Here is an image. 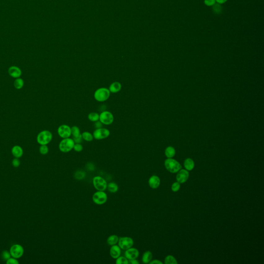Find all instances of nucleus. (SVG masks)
<instances>
[{"instance_id": "nucleus-38", "label": "nucleus", "mask_w": 264, "mask_h": 264, "mask_svg": "<svg viewBox=\"0 0 264 264\" xmlns=\"http://www.w3.org/2000/svg\"><path fill=\"white\" fill-rule=\"evenodd\" d=\"M180 185L178 182H176V183H174L172 184V190L173 191H174V192L178 191L180 189Z\"/></svg>"}, {"instance_id": "nucleus-16", "label": "nucleus", "mask_w": 264, "mask_h": 264, "mask_svg": "<svg viewBox=\"0 0 264 264\" xmlns=\"http://www.w3.org/2000/svg\"><path fill=\"white\" fill-rule=\"evenodd\" d=\"M161 181L159 178L156 175H153L151 177L149 180V186L153 189H156L160 186Z\"/></svg>"}, {"instance_id": "nucleus-26", "label": "nucleus", "mask_w": 264, "mask_h": 264, "mask_svg": "<svg viewBox=\"0 0 264 264\" xmlns=\"http://www.w3.org/2000/svg\"><path fill=\"white\" fill-rule=\"evenodd\" d=\"M116 264H129V261L128 258L125 256H121L118 257L116 259Z\"/></svg>"}, {"instance_id": "nucleus-9", "label": "nucleus", "mask_w": 264, "mask_h": 264, "mask_svg": "<svg viewBox=\"0 0 264 264\" xmlns=\"http://www.w3.org/2000/svg\"><path fill=\"white\" fill-rule=\"evenodd\" d=\"M114 117L109 111H104L99 115V121L103 125H110L114 122Z\"/></svg>"}, {"instance_id": "nucleus-36", "label": "nucleus", "mask_w": 264, "mask_h": 264, "mask_svg": "<svg viewBox=\"0 0 264 264\" xmlns=\"http://www.w3.org/2000/svg\"><path fill=\"white\" fill-rule=\"evenodd\" d=\"M20 164H21V161L19 160V158L15 157V158L12 160V165L14 166V167H19L20 166Z\"/></svg>"}, {"instance_id": "nucleus-24", "label": "nucleus", "mask_w": 264, "mask_h": 264, "mask_svg": "<svg viewBox=\"0 0 264 264\" xmlns=\"http://www.w3.org/2000/svg\"><path fill=\"white\" fill-rule=\"evenodd\" d=\"M81 137L83 139L88 142L92 141L94 139L93 135L89 132H83V133L81 134Z\"/></svg>"}, {"instance_id": "nucleus-42", "label": "nucleus", "mask_w": 264, "mask_h": 264, "mask_svg": "<svg viewBox=\"0 0 264 264\" xmlns=\"http://www.w3.org/2000/svg\"><path fill=\"white\" fill-rule=\"evenodd\" d=\"M149 263L150 264H163L162 262L157 260H153L152 261H151Z\"/></svg>"}, {"instance_id": "nucleus-28", "label": "nucleus", "mask_w": 264, "mask_h": 264, "mask_svg": "<svg viewBox=\"0 0 264 264\" xmlns=\"http://www.w3.org/2000/svg\"><path fill=\"white\" fill-rule=\"evenodd\" d=\"M88 118L90 121L95 122L99 120V115L97 112H91L88 116Z\"/></svg>"}, {"instance_id": "nucleus-34", "label": "nucleus", "mask_w": 264, "mask_h": 264, "mask_svg": "<svg viewBox=\"0 0 264 264\" xmlns=\"http://www.w3.org/2000/svg\"><path fill=\"white\" fill-rule=\"evenodd\" d=\"M6 263L7 264H19V262L17 258L11 257L8 260L6 261Z\"/></svg>"}, {"instance_id": "nucleus-21", "label": "nucleus", "mask_w": 264, "mask_h": 264, "mask_svg": "<svg viewBox=\"0 0 264 264\" xmlns=\"http://www.w3.org/2000/svg\"><path fill=\"white\" fill-rule=\"evenodd\" d=\"M107 189L111 193H116L118 191V185L115 182H111L108 184Z\"/></svg>"}, {"instance_id": "nucleus-1", "label": "nucleus", "mask_w": 264, "mask_h": 264, "mask_svg": "<svg viewBox=\"0 0 264 264\" xmlns=\"http://www.w3.org/2000/svg\"><path fill=\"white\" fill-rule=\"evenodd\" d=\"M111 92L106 88L102 87L95 90L94 93V98L97 101L100 102L106 101L109 99Z\"/></svg>"}, {"instance_id": "nucleus-14", "label": "nucleus", "mask_w": 264, "mask_h": 264, "mask_svg": "<svg viewBox=\"0 0 264 264\" xmlns=\"http://www.w3.org/2000/svg\"><path fill=\"white\" fill-rule=\"evenodd\" d=\"M8 72L9 75L13 78H19L22 74L21 69L17 66H11L9 68Z\"/></svg>"}, {"instance_id": "nucleus-3", "label": "nucleus", "mask_w": 264, "mask_h": 264, "mask_svg": "<svg viewBox=\"0 0 264 264\" xmlns=\"http://www.w3.org/2000/svg\"><path fill=\"white\" fill-rule=\"evenodd\" d=\"M75 143L72 138H64L59 144V149L63 153H68L73 149Z\"/></svg>"}, {"instance_id": "nucleus-23", "label": "nucleus", "mask_w": 264, "mask_h": 264, "mask_svg": "<svg viewBox=\"0 0 264 264\" xmlns=\"http://www.w3.org/2000/svg\"><path fill=\"white\" fill-rule=\"evenodd\" d=\"M14 87H15V89H21L23 88L24 86V81L23 79L19 77L15 79V81H14Z\"/></svg>"}, {"instance_id": "nucleus-7", "label": "nucleus", "mask_w": 264, "mask_h": 264, "mask_svg": "<svg viewBox=\"0 0 264 264\" xmlns=\"http://www.w3.org/2000/svg\"><path fill=\"white\" fill-rule=\"evenodd\" d=\"M165 165L167 170L172 173L178 172L182 168L181 165L178 161L170 158L165 161Z\"/></svg>"}, {"instance_id": "nucleus-29", "label": "nucleus", "mask_w": 264, "mask_h": 264, "mask_svg": "<svg viewBox=\"0 0 264 264\" xmlns=\"http://www.w3.org/2000/svg\"><path fill=\"white\" fill-rule=\"evenodd\" d=\"M71 129V135L73 136V138L74 137H77L81 135L80 130L78 127L77 126H72Z\"/></svg>"}, {"instance_id": "nucleus-27", "label": "nucleus", "mask_w": 264, "mask_h": 264, "mask_svg": "<svg viewBox=\"0 0 264 264\" xmlns=\"http://www.w3.org/2000/svg\"><path fill=\"white\" fill-rule=\"evenodd\" d=\"M175 151L174 147H168L165 151V154L168 158H171L175 155Z\"/></svg>"}, {"instance_id": "nucleus-31", "label": "nucleus", "mask_w": 264, "mask_h": 264, "mask_svg": "<svg viewBox=\"0 0 264 264\" xmlns=\"http://www.w3.org/2000/svg\"><path fill=\"white\" fill-rule=\"evenodd\" d=\"M49 151L47 145H41L39 147V152L42 155H46Z\"/></svg>"}, {"instance_id": "nucleus-18", "label": "nucleus", "mask_w": 264, "mask_h": 264, "mask_svg": "<svg viewBox=\"0 0 264 264\" xmlns=\"http://www.w3.org/2000/svg\"><path fill=\"white\" fill-rule=\"evenodd\" d=\"M122 88V85L121 83L118 81H115L114 83H112L109 86V91L112 94H116L119 92Z\"/></svg>"}, {"instance_id": "nucleus-35", "label": "nucleus", "mask_w": 264, "mask_h": 264, "mask_svg": "<svg viewBox=\"0 0 264 264\" xmlns=\"http://www.w3.org/2000/svg\"><path fill=\"white\" fill-rule=\"evenodd\" d=\"M74 150L77 152H80L83 150V147L81 143H75L73 147Z\"/></svg>"}, {"instance_id": "nucleus-43", "label": "nucleus", "mask_w": 264, "mask_h": 264, "mask_svg": "<svg viewBox=\"0 0 264 264\" xmlns=\"http://www.w3.org/2000/svg\"><path fill=\"white\" fill-rule=\"evenodd\" d=\"M227 0H216L217 3H218L219 4H223L224 3H226V2H227Z\"/></svg>"}, {"instance_id": "nucleus-15", "label": "nucleus", "mask_w": 264, "mask_h": 264, "mask_svg": "<svg viewBox=\"0 0 264 264\" xmlns=\"http://www.w3.org/2000/svg\"><path fill=\"white\" fill-rule=\"evenodd\" d=\"M189 178V173L186 170H182L177 175V181L179 183H184Z\"/></svg>"}, {"instance_id": "nucleus-10", "label": "nucleus", "mask_w": 264, "mask_h": 264, "mask_svg": "<svg viewBox=\"0 0 264 264\" xmlns=\"http://www.w3.org/2000/svg\"><path fill=\"white\" fill-rule=\"evenodd\" d=\"M94 139L96 140H102L106 139L110 135V131L105 128L96 129L93 133Z\"/></svg>"}, {"instance_id": "nucleus-8", "label": "nucleus", "mask_w": 264, "mask_h": 264, "mask_svg": "<svg viewBox=\"0 0 264 264\" xmlns=\"http://www.w3.org/2000/svg\"><path fill=\"white\" fill-rule=\"evenodd\" d=\"M11 257L19 259L21 258L24 252L23 247L20 244H14L11 247L9 250Z\"/></svg>"}, {"instance_id": "nucleus-22", "label": "nucleus", "mask_w": 264, "mask_h": 264, "mask_svg": "<svg viewBox=\"0 0 264 264\" xmlns=\"http://www.w3.org/2000/svg\"><path fill=\"white\" fill-rule=\"evenodd\" d=\"M184 166L185 168L188 170H192L195 166L194 161L191 158H188L185 161Z\"/></svg>"}, {"instance_id": "nucleus-30", "label": "nucleus", "mask_w": 264, "mask_h": 264, "mask_svg": "<svg viewBox=\"0 0 264 264\" xmlns=\"http://www.w3.org/2000/svg\"><path fill=\"white\" fill-rule=\"evenodd\" d=\"M165 263L166 264H177L178 262L175 258L171 255H169L166 257L165 260Z\"/></svg>"}, {"instance_id": "nucleus-41", "label": "nucleus", "mask_w": 264, "mask_h": 264, "mask_svg": "<svg viewBox=\"0 0 264 264\" xmlns=\"http://www.w3.org/2000/svg\"><path fill=\"white\" fill-rule=\"evenodd\" d=\"M129 264H139V262L137 259H134V260H129Z\"/></svg>"}, {"instance_id": "nucleus-6", "label": "nucleus", "mask_w": 264, "mask_h": 264, "mask_svg": "<svg viewBox=\"0 0 264 264\" xmlns=\"http://www.w3.org/2000/svg\"><path fill=\"white\" fill-rule=\"evenodd\" d=\"M134 241L133 238L129 236L120 237L119 239L118 245L121 250H126L133 247Z\"/></svg>"}, {"instance_id": "nucleus-11", "label": "nucleus", "mask_w": 264, "mask_h": 264, "mask_svg": "<svg viewBox=\"0 0 264 264\" xmlns=\"http://www.w3.org/2000/svg\"><path fill=\"white\" fill-rule=\"evenodd\" d=\"M57 133L61 138H69L71 135V129L68 125H62L58 128Z\"/></svg>"}, {"instance_id": "nucleus-33", "label": "nucleus", "mask_w": 264, "mask_h": 264, "mask_svg": "<svg viewBox=\"0 0 264 264\" xmlns=\"http://www.w3.org/2000/svg\"><path fill=\"white\" fill-rule=\"evenodd\" d=\"M11 254L10 253V252L7 250L3 251L2 253V257L3 258L4 261H6L7 260H8L10 257H11Z\"/></svg>"}, {"instance_id": "nucleus-19", "label": "nucleus", "mask_w": 264, "mask_h": 264, "mask_svg": "<svg viewBox=\"0 0 264 264\" xmlns=\"http://www.w3.org/2000/svg\"><path fill=\"white\" fill-rule=\"evenodd\" d=\"M119 237L117 235H112L109 236L107 239V243L109 246H113L118 244V243Z\"/></svg>"}, {"instance_id": "nucleus-13", "label": "nucleus", "mask_w": 264, "mask_h": 264, "mask_svg": "<svg viewBox=\"0 0 264 264\" xmlns=\"http://www.w3.org/2000/svg\"><path fill=\"white\" fill-rule=\"evenodd\" d=\"M109 254L114 259H116L121 254V249L118 244L111 246L109 250Z\"/></svg>"}, {"instance_id": "nucleus-32", "label": "nucleus", "mask_w": 264, "mask_h": 264, "mask_svg": "<svg viewBox=\"0 0 264 264\" xmlns=\"http://www.w3.org/2000/svg\"><path fill=\"white\" fill-rule=\"evenodd\" d=\"M74 177L77 180H82L85 177V172L82 171H77L75 173Z\"/></svg>"}, {"instance_id": "nucleus-40", "label": "nucleus", "mask_w": 264, "mask_h": 264, "mask_svg": "<svg viewBox=\"0 0 264 264\" xmlns=\"http://www.w3.org/2000/svg\"><path fill=\"white\" fill-rule=\"evenodd\" d=\"M102 123L101 122L98 120V121H97L95 122V128L96 129H99V128H101L102 127Z\"/></svg>"}, {"instance_id": "nucleus-4", "label": "nucleus", "mask_w": 264, "mask_h": 264, "mask_svg": "<svg viewBox=\"0 0 264 264\" xmlns=\"http://www.w3.org/2000/svg\"><path fill=\"white\" fill-rule=\"evenodd\" d=\"M108 196L105 191H98L92 196V201L97 205H103L107 202Z\"/></svg>"}, {"instance_id": "nucleus-12", "label": "nucleus", "mask_w": 264, "mask_h": 264, "mask_svg": "<svg viewBox=\"0 0 264 264\" xmlns=\"http://www.w3.org/2000/svg\"><path fill=\"white\" fill-rule=\"evenodd\" d=\"M139 255V251L136 248H130L125 250V256L129 260L137 259Z\"/></svg>"}, {"instance_id": "nucleus-20", "label": "nucleus", "mask_w": 264, "mask_h": 264, "mask_svg": "<svg viewBox=\"0 0 264 264\" xmlns=\"http://www.w3.org/2000/svg\"><path fill=\"white\" fill-rule=\"evenodd\" d=\"M152 258V254L150 251H147L144 252L142 257V262L144 264H148L150 263Z\"/></svg>"}, {"instance_id": "nucleus-2", "label": "nucleus", "mask_w": 264, "mask_h": 264, "mask_svg": "<svg viewBox=\"0 0 264 264\" xmlns=\"http://www.w3.org/2000/svg\"><path fill=\"white\" fill-rule=\"evenodd\" d=\"M52 134L51 132L44 130L40 132L37 135V143L40 145H47L52 141Z\"/></svg>"}, {"instance_id": "nucleus-25", "label": "nucleus", "mask_w": 264, "mask_h": 264, "mask_svg": "<svg viewBox=\"0 0 264 264\" xmlns=\"http://www.w3.org/2000/svg\"><path fill=\"white\" fill-rule=\"evenodd\" d=\"M212 7H212L213 11L215 14L219 15L222 12V7L221 6V4H219L218 3H216Z\"/></svg>"}, {"instance_id": "nucleus-37", "label": "nucleus", "mask_w": 264, "mask_h": 264, "mask_svg": "<svg viewBox=\"0 0 264 264\" xmlns=\"http://www.w3.org/2000/svg\"><path fill=\"white\" fill-rule=\"evenodd\" d=\"M204 3L206 6L210 7V6H213V5L216 4V0H204Z\"/></svg>"}, {"instance_id": "nucleus-5", "label": "nucleus", "mask_w": 264, "mask_h": 264, "mask_svg": "<svg viewBox=\"0 0 264 264\" xmlns=\"http://www.w3.org/2000/svg\"><path fill=\"white\" fill-rule=\"evenodd\" d=\"M94 187L98 191H105L107 189L108 183L104 178L100 176L94 177L92 181Z\"/></svg>"}, {"instance_id": "nucleus-39", "label": "nucleus", "mask_w": 264, "mask_h": 264, "mask_svg": "<svg viewBox=\"0 0 264 264\" xmlns=\"http://www.w3.org/2000/svg\"><path fill=\"white\" fill-rule=\"evenodd\" d=\"M73 140L74 141L75 143H81L82 141V140H83V138H82V137H81V135L79 136L73 138Z\"/></svg>"}, {"instance_id": "nucleus-17", "label": "nucleus", "mask_w": 264, "mask_h": 264, "mask_svg": "<svg viewBox=\"0 0 264 264\" xmlns=\"http://www.w3.org/2000/svg\"><path fill=\"white\" fill-rule=\"evenodd\" d=\"M11 153L15 158H20L23 155V149L20 146H14L11 149Z\"/></svg>"}]
</instances>
